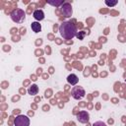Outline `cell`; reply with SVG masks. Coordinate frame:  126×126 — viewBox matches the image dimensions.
I'll return each mask as SVG.
<instances>
[{"mask_svg": "<svg viewBox=\"0 0 126 126\" xmlns=\"http://www.w3.org/2000/svg\"><path fill=\"white\" fill-rule=\"evenodd\" d=\"M59 32L64 39H72L77 34V27L73 23L65 21L59 26Z\"/></svg>", "mask_w": 126, "mask_h": 126, "instance_id": "cell-1", "label": "cell"}, {"mask_svg": "<svg viewBox=\"0 0 126 126\" xmlns=\"http://www.w3.org/2000/svg\"><path fill=\"white\" fill-rule=\"evenodd\" d=\"M11 19L14 23H17V24H20V23H23L26 19V13L24 10L22 9H15L12 11L11 13Z\"/></svg>", "mask_w": 126, "mask_h": 126, "instance_id": "cell-2", "label": "cell"}, {"mask_svg": "<svg viewBox=\"0 0 126 126\" xmlns=\"http://www.w3.org/2000/svg\"><path fill=\"white\" fill-rule=\"evenodd\" d=\"M71 95L74 99H82L85 95H86V92L84 90L83 87L81 86H76V87H73L72 90H71Z\"/></svg>", "mask_w": 126, "mask_h": 126, "instance_id": "cell-3", "label": "cell"}, {"mask_svg": "<svg viewBox=\"0 0 126 126\" xmlns=\"http://www.w3.org/2000/svg\"><path fill=\"white\" fill-rule=\"evenodd\" d=\"M14 126H30V118L27 115L20 114L15 118Z\"/></svg>", "mask_w": 126, "mask_h": 126, "instance_id": "cell-4", "label": "cell"}, {"mask_svg": "<svg viewBox=\"0 0 126 126\" xmlns=\"http://www.w3.org/2000/svg\"><path fill=\"white\" fill-rule=\"evenodd\" d=\"M60 11L62 13V15L65 18H70L73 14V10H72V6L69 2H65L61 7H60Z\"/></svg>", "mask_w": 126, "mask_h": 126, "instance_id": "cell-5", "label": "cell"}, {"mask_svg": "<svg viewBox=\"0 0 126 126\" xmlns=\"http://www.w3.org/2000/svg\"><path fill=\"white\" fill-rule=\"evenodd\" d=\"M77 120L80 122V123H88L89 120H90V114L85 111V110H82L80 111L78 114H77Z\"/></svg>", "mask_w": 126, "mask_h": 126, "instance_id": "cell-6", "label": "cell"}, {"mask_svg": "<svg viewBox=\"0 0 126 126\" xmlns=\"http://www.w3.org/2000/svg\"><path fill=\"white\" fill-rule=\"evenodd\" d=\"M32 17H33L36 21H42V20L44 19V13H43L42 10L37 9V10L33 11V13H32Z\"/></svg>", "mask_w": 126, "mask_h": 126, "instance_id": "cell-7", "label": "cell"}, {"mask_svg": "<svg viewBox=\"0 0 126 126\" xmlns=\"http://www.w3.org/2000/svg\"><path fill=\"white\" fill-rule=\"evenodd\" d=\"M67 82L72 85V86H75L78 82H79V78L77 77L76 74H70L68 77H67Z\"/></svg>", "mask_w": 126, "mask_h": 126, "instance_id": "cell-8", "label": "cell"}, {"mask_svg": "<svg viewBox=\"0 0 126 126\" xmlns=\"http://www.w3.org/2000/svg\"><path fill=\"white\" fill-rule=\"evenodd\" d=\"M31 28H32V32H35V33H37V32H39L41 31V25L38 22H32L31 24Z\"/></svg>", "mask_w": 126, "mask_h": 126, "instance_id": "cell-9", "label": "cell"}, {"mask_svg": "<svg viewBox=\"0 0 126 126\" xmlns=\"http://www.w3.org/2000/svg\"><path fill=\"white\" fill-rule=\"evenodd\" d=\"M28 93H29V94H31V95H35V94H37V93H38V87H37L35 84H32V85L28 89Z\"/></svg>", "mask_w": 126, "mask_h": 126, "instance_id": "cell-10", "label": "cell"}, {"mask_svg": "<svg viewBox=\"0 0 126 126\" xmlns=\"http://www.w3.org/2000/svg\"><path fill=\"white\" fill-rule=\"evenodd\" d=\"M65 2L63 1V0H59V1H52V0H47V4H49V5H52V6H54V7H61L63 4H64Z\"/></svg>", "mask_w": 126, "mask_h": 126, "instance_id": "cell-11", "label": "cell"}, {"mask_svg": "<svg viewBox=\"0 0 126 126\" xmlns=\"http://www.w3.org/2000/svg\"><path fill=\"white\" fill-rule=\"evenodd\" d=\"M104 3L107 5V6H109V7H112V6H115L117 3H118V1L117 0H114V1H104Z\"/></svg>", "mask_w": 126, "mask_h": 126, "instance_id": "cell-12", "label": "cell"}, {"mask_svg": "<svg viewBox=\"0 0 126 126\" xmlns=\"http://www.w3.org/2000/svg\"><path fill=\"white\" fill-rule=\"evenodd\" d=\"M93 126H106V124L104 122H102V121H96V122H94L93 124Z\"/></svg>", "mask_w": 126, "mask_h": 126, "instance_id": "cell-13", "label": "cell"}, {"mask_svg": "<svg viewBox=\"0 0 126 126\" xmlns=\"http://www.w3.org/2000/svg\"><path fill=\"white\" fill-rule=\"evenodd\" d=\"M84 35H85V32H81L80 33H77V34H76V36H77L79 39H83Z\"/></svg>", "mask_w": 126, "mask_h": 126, "instance_id": "cell-14", "label": "cell"}]
</instances>
